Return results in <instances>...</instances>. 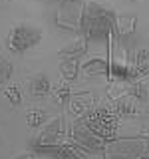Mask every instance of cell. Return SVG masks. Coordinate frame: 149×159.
Segmentation results:
<instances>
[{
  "label": "cell",
  "instance_id": "6da1fadb",
  "mask_svg": "<svg viewBox=\"0 0 149 159\" xmlns=\"http://www.w3.org/2000/svg\"><path fill=\"white\" fill-rule=\"evenodd\" d=\"M113 22H115V14L113 10L97 2H88L84 10V28L86 40H97L103 36H109L113 32Z\"/></svg>",
  "mask_w": 149,
  "mask_h": 159
},
{
  "label": "cell",
  "instance_id": "7a4b0ae2",
  "mask_svg": "<svg viewBox=\"0 0 149 159\" xmlns=\"http://www.w3.org/2000/svg\"><path fill=\"white\" fill-rule=\"evenodd\" d=\"M84 119L106 143L115 139V129H117V121H119V113L115 111V107L103 106V103L96 106L89 113L84 116Z\"/></svg>",
  "mask_w": 149,
  "mask_h": 159
},
{
  "label": "cell",
  "instance_id": "3957f363",
  "mask_svg": "<svg viewBox=\"0 0 149 159\" xmlns=\"http://www.w3.org/2000/svg\"><path fill=\"white\" fill-rule=\"evenodd\" d=\"M147 155V141L143 139H111L103 147L106 159H141Z\"/></svg>",
  "mask_w": 149,
  "mask_h": 159
},
{
  "label": "cell",
  "instance_id": "277c9868",
  "mask_svg": "<svg viewBox=\"0 0 149 159\" xmlns=\"http://www.w3.org/2000/svg\"><path fill=\"white\" fill-rule=\"evenodd\" d=\"M42 40V28L40 26H34L30 22H22V24H16L8 34V50L14 54H20V52H26L28 48L36 46V44Z\"/></svg>",
  "mask_w": 149,
  "mask_h": 159
},
{
  "label": "cell",
  "instance_id": "5b68a950",
  "mask_svg": "<svg viewBox=\"0 0 149 159\" xmlns=\"http://www.w3.org/2000/svg\"><path fill=\"white\" fill-rule=\"evenodd\" d=\"M84 10H86V2H82V0H64L58 8L56 24L64 30L82 32V28H84Z\"/></svg>",
  "mask_w": 149,
  "mask_h": 159
},
{
  "label": "cell",
  "instance_id": "8992f818",
  "mask_svg": "<svg viewBox=\"0 0 149 159\" xmlns=\"http://www.w3.org/2000/svg\"><path fill=\"white\" fill-rule=\"evenodd\" d=\"M72 141L76 143L78 147H82L84 151H92V153L102 151V149L106 147V141L88 125L84 117L74 123V127H72Z\"/></svg>",
  "mask_w": 149,
  "mask_h": 159
},
{
  "label": "cell",
  "instance_id": "52a82bcc",
  "mask_svg": "<svg viewBox=\"0 0 149 159\" xmlns=\"http://www.w3.org/2000/svg\"><path fill=\"white\" fill-rule=\"evenodd\" d=\"M64 133H66V127H64V117L58 116L54 119H48L46 125H42L38 137H36V145L38 147H54L60 145L64 141Z\"/></svg>",
  "mask_w": 149,
  "mask_h": 159
},
{
  "label": "cell",
  "instance_id": "ba28073f",
  "mask_svg": "<svg viewBox=\"0 0 149 159\" xmlns=\"http://www.w3.org/2000/svg\"><path fill=\"white\" fill-rule=\"evenodd\" d=\"M149 74V50L139 48L131 58H129V70H127V82L141 80Z\"/></svg>",
  "mask_w": 149,
  "mask_h": 159
},
{
  "label": "cell",
  "instance_id": "9c48e42d",
  "mask_svg": "<svg viewBox=\"0 0 149 159\" xmlns=\"http://www.w3.org/2000/svg\"><path fill=\"white\" fill-rule=\"evenodd\" d=\"M48 151H52L56 159H86V151L82 147H78L74 141H62L60 145L54 147H44Z\"/></svg>",
  "mask_w": 149,
  "mask_h": 159
},
{
  "label": "cell",
  "instance_id": "30bf717a",
  "mask_svg": "<svg viewBox=\"0 0 149 159\" xmlns=\"http://www.w3.org/2000/svg\"><path fill=\"white\" fill-rule=\"evenodd\" d=\"M28 89L34 98H42L52 89V86H50V80H48L46 74H34L28 80Z\"/></svg>",
  "mask_w": 149,
  "mask_h": 159
},
{
  "label": "cell",
  "instance_id": "8fae6325",
  "mask_svg": "<svg viewBox=\"0 0 149 159\" xmlns=\"http://www.w3.org/2000/svg\"><path fill=\"white\" fill-rule=\"evenodd\" d=\"M82 72L86 76H107L109 78V60H102V58H93L88 64L82 66Z\"/></svg>",
  "mask_w": 149,
  "mask_h": 159
},
{
  "label": "cell",
  "instance_id": "7c38bea8",
  "mask_svg": "<svg viewBox=\"0 0 149 159\" xmlns=\"http://www.w3.org/2000/svg\"><path fill=\"white\" fill-rule=\"evenodd\" d=\"M88 50V40H76V42L68 44L60 50V58H70V60H78L86 54Z\"/></svg>",
  "mask_w": 149,
  "mask_h": 159
},
{
  "label": "cell",
  "instance_id": "4fadbf2b",
  "mask_svg": "<svg viewBox=\"0 0 149 159\" xmlns=\"http://www.w3.org/2000/svg\"><path fill=\"white\" fill-rule=\"evenodd\" d=\"M135 14H121V16H115V22H113V28L117 30L121 36H127L135 30Z\"/></svg>",
  "mask_w": 149,
  "mask_h": 159
},
{
  "label": "cell",
  "instance_id": "5bb4252c",
  "mask_svg": "<svg viewBox=\"0 0 149 159\" xmlns=\"http://www.w3.org/2000/svg\"><path fill=\"white\" fill-rule=\"evenodd\" d=\"M115 111L119 113V117H131V116H135L137 113V107H135V99H133L131 96H121L117 99V103H115Z\"/></svg>",
  "mask_w": 149,
  "mask_h": 159
},
{
  "label": "cell",
  "instance_id": "9a60e30c",
  "mask_svg": "<svg viewBox=\"0 0 149 159\" xmlns=\"http://www.w3.org/2000/svg\"><path fill=\"white\" fill-rule=\"evenodd\" d=\"M127 96H131L135 102H145L149 96V86L145 80H135L131 82V86L127 88Z\"/></svg>",
  "mask_w": 149,
  "mask_h": 159
},
{
  "label": "cell",
  "instance_id": "2e32d148",
  "mask_svg": "<svg viewBox=\"0 0 149 159\" xmlns=\"http://www.w3.org/2000/svg\"><path fill=\"white\" fill-rule=\"evenodd\" d=\"M72 106H74V111L76 113H89L93 107V99H92V93H76L72 99Z\"/></svg>",
  "mask_w": 149,
  "mask_h": 159
},
{
  "label": "cell",
  "instance_id": "e0dca14e",
  "mask_svg": "<svg viewBox=\"0 0 149 159\" xmlns=\"http://www.w3.org/2000/svg\"><path fill=\"white\" fill-rule=\"evenodd\" d=\"M60 72H62V76L66 82H72V80H76L79 68H78V62L76 60H70V58H62V64H60Z\"/></svg>",
  "mask_w": 149,
  "mask_h": 159
},
{
  "label": "cell",
  "instance_id": "ac0fdd59",
  "mask_svg": "<svg viewBox=\"0 0 149 159\" xmlns=\"http://www.w3.org/2000/svg\"><path fill=\"white\" fill-rule=\"evenodd\" d=\"M46 119H48V116H46L44 109H30L28 116H26V121H28L30 127H42V123Z\"/></svg>",
  "mask_w": 149,
  "mask_h": 159
},
{
  "label": "cell",
  "instance_id": "d6986e66",
  "mask_svg": "<svg viewBox=\"0 0 149 159\" xmlns=\"http://www.w3.org/2000/svg\"><path fill=\"white\" fill-rule=\"evenodd\" d=\"M70 99H72V93H70V86H68V84H62V86L54 88V102H56V103L64 106V103H68Z\"/></svg>",
  "mask_w": 149,
  "mask_h": 159
},
{
  "label": "cell",
  "instance_id": "ffe728a7",
  "mask_svg": "<svg viewBox=\"0 0 149 159\" xmlns=\"http://www.w3.org/2000/svg\"><path fill=\"white\" fill-rule=\"evenodd\" d=\"M10 76H12V64H10L6 58L0 56V86H2L6 80H10Z\"/></svg>",
  "mask_w": 149,
  "mask_h": 159
},
{
  "label": "cell",
  "instance_id": "44dd1931",
  "mask_svg": "<svg viewBox=\"0 0 149 159\" xmlns=\"http://www.w3.org/2000/svg\"><path fill=\"white\" fill-rule=\"evenodd\" d=\"M4 96L10 99V103H14V106H18L20 102H22V96H20V89L16 86H10L4 89Z\"/></svg>",
  "mask_w": 149,
  "mask_h": 159
},
{
  "label": "cell",
  "instance_id": "7402d4cb",
  "mask_svg": "<svg viewBox=\"0 0 149 159\" xmlns=\"http://www.w3.org/2000/svg\"><path fill=\"white\" fill-rule=\"evenodd\" d=\"M16 159H32V155H30V153H22V155H18Z\"/></svg>",
  "mask_w": 149,
  "mask_h": 159
},
{
  "label": "cell",
  "instance_id": "603a6c76",
  "mask_svg": "<svg viewBox=\"0 0 149 159\" xmlns=\"http://www.w3.org/2000/svg\"><path fill=\"white\" fill-rule=\"evenodd\" d=\"M141 159H149V155H143V157H141Z\"/></svg>",
  "mask_w": 149,
  "mask_h": 159
}]
</instances>
